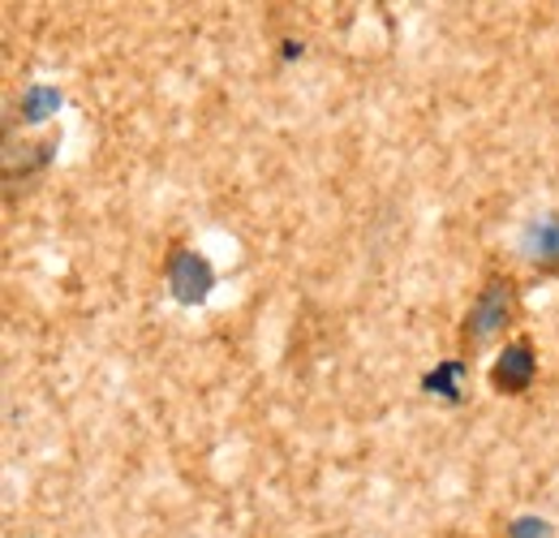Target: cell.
<instances>
[{
  "instance_id": "5b68a950",
  "label": "cell",
  "mask_w": 559,
  "mask_h": 538,
  "mask_svg": "<svg viewBox=\"0 0 559 538\" xmlns=\"http://www.w3.org/2000/svg\"><path fill=\"white\" fill-rule=\"evenodd\" d=\"M465 375H469V366L461 362V358H452V362H439L430 375H426V393L430 397H443V401H461V393H465Z\"/></svg>"
},
{
  "instance_id": "7a4b0ae2",
  "label": "cell",
  "mask_w": 559,
  "mask_h": 538,
  "mask_svg": "<svg viewBox=\"0 0 559 538\" xmlns=\"http://www.w3.org/2000/svg\"><path fill=\"white\" fill-rule=\"evenodd\" d=\"M164 280H168V289H173V297H177L181 306H199V302H207V293L215 289V268L207 264V255L177 246V250L168 255Z\"/></svg>"
},
{
  "instance_id": "3957f363",
  "label": "cell",
  "mask_w": 559,
  "mask_h": 538,
  "mask_svg": "<svg viewBox=\"0 0 559 538\" xmlns=\"http://www.w3.org/2000/svg\"><path fill=\"white\" fill-rule=\"evenodd\" d=\"M534 379H538V353H534V344L530 340L503 344V353L490 366V384L499 393H508V397H521V393L534 388Z\"/></svg>"
},
{
  "instance_id": "8992f818",
  "label": "cell",
  "mask_w": 559,
  "mask_h": 538,
  "mask_svg": "<svg viewBox=\"0 0 559 538\" xmlns=\"http://www.w3.org/2000/svg\"><path fill=\"white\" fill-rule=\"evenodd\" d=\"M57 108H61V91H57V86H31V91L22 95V117H26L31 126L57 117Z\"/></svg>"
},
{
  "instance_id": "277c9868",
  "label": "cell",
  "mask_w": 559,
  "mask_h": 538,
  "mask_svg": "<svg viewBox=\"0 0 559 538\" xmlns=\"http://www.w3.org/2000/svg\"><path fill=\"white\" fill-rule=\"evenodd\" d=\"M521 255L538 268L556 271L559 268V215H543L530 220V229L521 233Z\"/></svg>"
},
{
  "instance_id": "52a82bcc",
  "label": "cell",
  "mask_w": 559,
  "mask_h": 538,
  "mask_svg": "<svg viewBox=\"0 0 559 538\" xmlns=\"http://www.w3.org/2000/svg\"><path fill=\"white\" fill-rule=\"evenodd\" d=\"M508 538H551V526L543 517H516L508 526Z\"/></svg>"
},
{
  "instance_id": "6da1fadb",
  "label": "cell",
  "mask_w": 559,
  "mask_h": 538,
  "mask_svg": "<svg viewBox=\"0 0 559 538\" xmlns=\"http://www.w3.org/2000/svg\"><path fill=\"white\" fill-rule=\"evenodd\" d=\"M512 311H516V289H512L508 276H495L487 289L474 297V306H469V315H465V337L483 344V340H490L495 332L508 328Z\"/></svg>"
}]
</instances>
